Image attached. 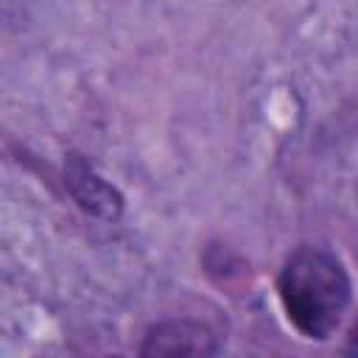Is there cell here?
I'll list each match as a JSON object with an SVG mask.
<instances>
[{"label":"cell","mask_w":358,"mask_h":358,"mask_svg":"<svg viewBox=\"0 0 358 358\" xmlns=\"http://www.w3.org/2000/svg\"><path fill=\"white\" fill-rule=\"evenodd\" d=\"M277 299L302 338L327 341L352 302V277L333 249L299 243L277 271Z\"/></svg>","instance_id":"cell-1"},{"label":"cell","mask_w":358,"mask_h":358,"mask_svg":"<svg viewBox=\"0 0 358 358\" xmlns=\"http://www.w3.org/2000/svg\"><path fill=\"white\" fill-rule=\"evenodd\" d=\"M224 347L218 330L193 316H171L151 322L143 333L137 352L143 358L154 355H218Z\"/></svg>","instance_id":"cell-2"},{"label":"cell","mask_w":358,"mask_h":358,"mask_svg":"<svg viewBox=\"0 0 358 358\" xmlns=\"http://www.w3.org/2000/svg\"><path fill=\"white\" fill-rule=\"evenodd\" d=\"M64 187L70 193V199L92 218L101 221H117L123 215V193L98 173V168L92 165L90 157H84L81 151H67L64 154Z\"/></svg>","instance_id":"cell-3"}]
</instances>
